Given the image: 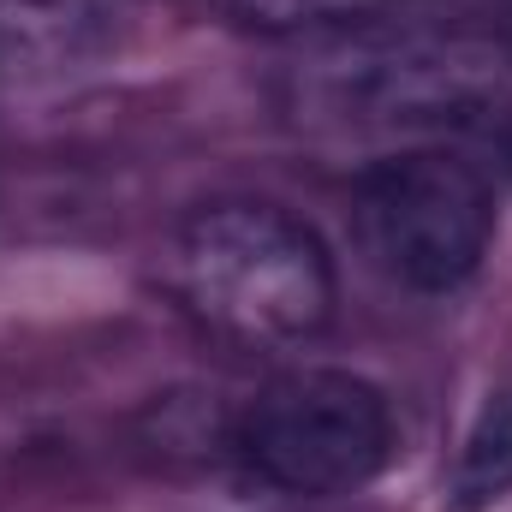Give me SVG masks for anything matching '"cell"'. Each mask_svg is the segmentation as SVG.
Here are the masks:
<instances>
[{
  "label": "cell",
  "instance_id": "cell-1",
  "mask_svg": "<svg viewBox=\"0 0 512 512\" xmlns=\"http://www.w3.org/2000/svg\"><path fill=\"white\" fill-rule=\"evenodd\" d=\"M167 292L215 340L239 352H286L328 328L334 262L328 245L262 197H221L167 239Z\"/></svg>",
  "mask_w": 512,
  "mask_h": 512
},
{
  "label": "cell",
  "instance_id": "cell-2",
  "mask_svg": "<svg viewBox=\"0 0 512 512\" xmlns=\"http://www.w3.org/2000/svg\"><path fill=\"white\" fill-rule=\"evenodd\" d=\"M352 233L387 280L411 292H453L489 256L495 191L447 149H405L358 173Z\"/></svg>",
  "mask_w": 512,
  "mask_h": 512
},
{
  "label": "cell",
  "instance_id": "cell-3",
  "mask_svg": "<svg viewBox=\"0 0 512 512\" xmlns=\"http://www.w3.org/2000/svg\"><path fill=\"white\" fill-rule=\"evenodd\" d=\"M233 453L268 489L346 495L393 459V411L364 376L286 370L239 411Z\"/></svg>",
  "mask_w": 512,
  "mask_h": 512
},
{
  "label": "cell",
  "instance_id": "cell-4",
  "mask_svg": "<svg viewBox=\"0 0 512 512\" xmlns=\"http://www.w3.org/2000/svg\"><path fill=\"white\" fill-rule=\"evenodd\" d=\"M108 42L102 0H0V72L54 78Z\"/></svg>",
  "mask_w": 512,
  "mask_h": 512
},
{
  "label": "cell",
  "instance_id": "cell-5",
  "mask_svg": "<svg viewBox=\"0 0 512 512\" xmlns=\"http://www.w3.org/2000/svg\"><path fill=\"white\" fill-rule=\"evenodd\" d=\"M512 489V393H495L465 435V453L447 483V512H483Z\"/></svg>",
  "mask_w": 512,
  "mask_h": 512
}]
</instances>
